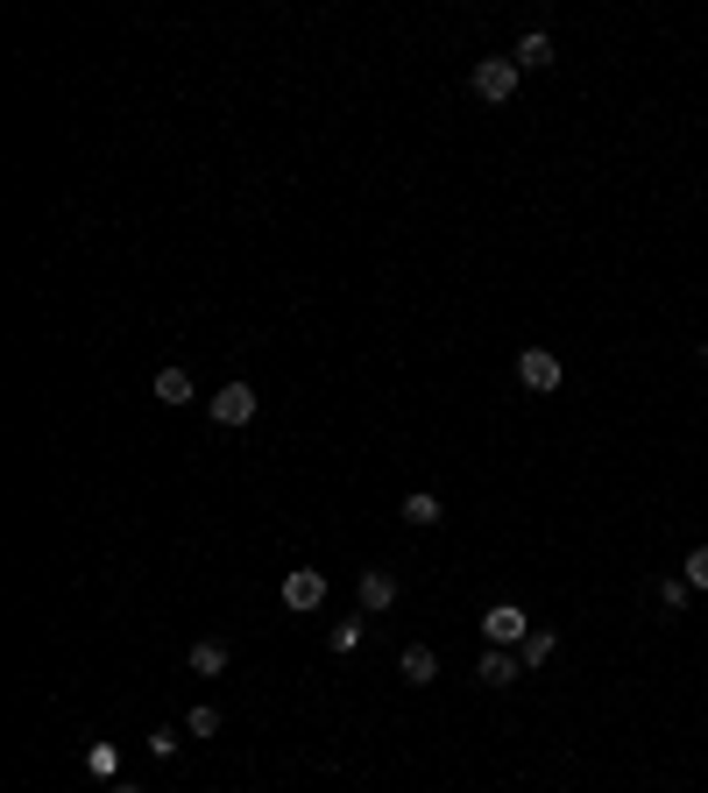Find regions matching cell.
Masks as SVG:
<instances>
[{"instance_id": "obj_18", "label": "cell", "mask_w": 708, "mask_h": 793, "mask_svg": "<svg viewBox=\"0 0 708 793\" xmlns=\"http://www.w3.org/2000/svg\"><path fill=\"white\" fill-rule=\"evenodd\" d=\"M107 793H142V786H128V780H107Z\"/></svg>"}, {"instance_id": "obj_7", "label": "cell", "mask_w": 708, "mask_h": 793, "mask_svg": "<svg viewBox=\"0 0 708 793\" xmlns=\"http://www.w3.org/2000/svg\"><path fill=\"white\" fill-rule=\"evenodd\" d=\"M355 595H361V609H390L397 603V574H383V567H361V581H355Z\"/></svg>"}, {"instance_id": "obj_3", "label": "cell", "mask_w": 708, "mask_h": 793, "mask_svg": "<svg viewBox=\"0 0 708 793\" xmlns=\"http://www.w3.org/2000/svg\"><path fill=\"white\" fill-rule=\"evenodd\" d=\"M320 603H326V574L320 567H291V574H283V609H291V617H312Z\"/></svg>"}, {"instance_id": "obj_2", "label": "cell", "mask_w": 708, "mask_h": 793, "mask_svg": "<svg viewBox=\"0 0 708 793\" xmlns=\"http://www.w3.org/2000/svg\"><path fill=\"white\" fill-rule=\"evenodd\" d=\"M518 383H524V390H538V397H553V390L567 383L560 354H553V348H524V354H518Z\"/></svg>"}, {"instance_id": "obj_5", "label": "cell", "mask_w": 708, "mask_h": 793, "mask_svg": "<svg viewBox=\"0 0 708 793\" xmlns=\"http://www.w3.org/2000/svg\"><path fill=\"white\" fill-rule=\"evenodd\" d=\"M255 383H228V390H213V425H248L255 418Z\"/></svg>"}, {"instance_id": "obj_15", "label": "cell", "mask_w": 708, "mask_h": 793, "mask_svg": "<svg viewBox=\"0 0 708 793\" xmlns=\"http://www.w3.org/2000/svg\"><path fill=\"white\" fill-rule=\"evenodd\" d=\"M185 730H191V737H220V709H213V701H199V709L185 715Z\"/></svg>"}, {"instance_id": "obj_8", "label": "cell", "mask_w": 708, "mask_h": 793, "mask_svg": "<svg viewBox=\"0 0 708 793\" xmlns=\"http://www.w3.org/2000/svg\"><path fill=\"white\" fill-rule=\"evenodd\" d=\"M397 673H404L411 687H432V680H440V652H432V645H404Z\"/></svg>"}, {"instance_id": "obj_13", "label": "cell", "mask_w": 708, "mask_h": 793, "mask_svg": "<svg viewBox=\"0 0 708 793\" xmlns=\"http://www.w3.org/2000/svg\"><path fill=\"white\" fill-rule=\"evenodd\" d=\"M553 652H560V638H553V631H532V638L518 645V660H524V666H546Z\"/></svg>"}, {"instance_id": "obj_6", "label": "cell", "mask_w": 708, "mask_h": 793, "mask_svg": "<svg viewBox=\"0 0 708 793\" xmlns=\"http://www.w3.org/2000/svg\"><path fill=\"white\" fill-rule=\"evenodd\" d=\"M518 673H524V660H518V652H503V645H489V652L475 660V680H481V687H510Z\"/></svg>"}, {"instance_id": "obj_4", "label": "cell", "mask_w": 708, "mask_h": 793, "mask_svg": "<svg viewBox=\"0 0 708 793\" xmlns=\"http://www.w3.org/2000/svg\"><path fill=\"white\" fill-rule=\"evenodd\" d=\"M481 638H489V645H503V652H518L524 638H532V617H524L518 603H496L489 617H481Z\"/></svg>"}, {"instance_id": "obj_1", "label": "cell", "mask_w": 708, "mask_h": 793, "mask_svg": "<svg viewBox=\"0 0 708 793\" xmlns=\"http://www.w3.org/2000/svg\"><path fill=\"white\" fill-rule=\"evenodd\" d=\"M475 100H489V107H503V100H518V57H481L468 71Z\"/></svg>"}, {"instance_id": "obj_14", "label": "cell", "mask_w": 708, "mask_h": 793, "mask_svg": "<svg viewBox=\"0 0 708 793\" xmlns=\"http://www.w3.org/2000/svg\"><path fill=\"white\" fill-rule=\"evenodd\" d=\"M85 772H93V780H120V751L114 744H93V751H85Z\"/></svg>"}, {"instance_id": "obj_12", "label": "cell", "mask_w": 708, "mask_h": 793, "mask_svg": "<svg viewBox=\"0 0 708 793\" xmlns=\"http://www.w3.org/2000/svg\"><path fill=\"white\" fill-rule=\"evenodd\" d=\"M156 404H191V376L185 369H156Z\"/></svg>"}, {"instance_id": "obj_9", "label": "cell", "mask_w": 708, "mask_h": 793, "mask_svg": "<svg viewBox=\"0 0 708 793\" xmlns=\"http://www.w3.org/2000/svg\"><path fill=\"white\" fill-rule=\"evenodd\" d=\"M397 511H404V525H411V532H432V525H440V497H432V489H411V497H404L397 503Z\"/></svg>"}, {"instance_id": "obj_16", "label": "cell", "mask_w": 708, "mask_h": 793, "mask_svg": "<svg viewBox=\"0 0 708 793\" xmlns=\"http://www.w3.org/2000/svg\"><path fill=\"white\" fill-rule=\"evenodd\" d=\"M687 595H695V588H687L681 574H666V581H659V609H666V617H673V609H687Z\"/></svg>"}, {"instance_id": "obj_10", "label": "cell", "mask_w": 708, "mask_h": 793, "mask_svg": "<svg viewBox=\"0 0 708 793\" xmlns=\"http://www.w3.org/2000/svg\"><path fill=\"white\" fill-rule=\"evenodd\" d=\"M185 666L199 673V680H220V673H228V645H220V638H199V645L185 652Z\"/></svg>"}, {"instance_id": "obj_11", "label": "cell", "mask_w": 708, "mask_h": 793, "mask_svg": "<svg viewBox=\"0 0 708 793\" xmlns=\"http://www.w3.org/2000/svg\"><path fill=\"white\" fill-rule=\"evenodd\" d=\"M538 65H553V36L546 28H532V36L518 43V71H538Z\"/></svg>"}, {"instance_id": "obj_17", "label": "cell", "mask_w": 708, "mask_h": 793, "mask_svg": "<svg viewBox=\"0 0 708 793\" xmlns=\"http://www.w3.org/2000/svg\"><path fill=\"white\" fill-rule=\"evenodd\" d=\"M681 581H687V588H708V546H695L681 560Z\"/></svg>"}]
</instances>
